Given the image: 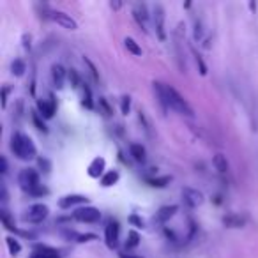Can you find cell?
<instances>
[{"label": "cell", "instance_id": "6da1fadb", "mask_svg": "<svg viewBox=\"0 0 258 258\" xmlns=\"http://www.w3.org/2000/svg\"><path fill=\"white\" fill-rule=\"evenodd\" d=\"M11 151L22 161H30L37 154V149L34 145V142L30 140V137H27L23 133H15L11 137Z\"/></svg>", "mask_w": 258, "mask_h": 258}, {"label": "cell", "instance_id": "7a4b0ae2", "mask_svg": "<svg viewBox=\"0 0 258 258\" xmlns=\"http://www.w3.org/2000/svg\"><path fill=\"white\" fill-rule=\"evenodd\" d=\"M18 182L22 186L23 191H27L32 197H43V195H48V189L41 184L39 180V173L34 168H25L20 172L18 175Z\"/></svg>", "mask_w": 258, "mask_h": 258}, {"label": "cell", "instance_id": "3957f363", "mask_svg": "<svg viewBox=\"0 0 258 258\" xmlns=\"http://www.w3.org/2000/svg\"><path fill=\"white\" fill-rule=\"evenodd\" d=\"M166 92H168V103H170V108H172V110L179 111L180 115H186V117H193L195 115L193 108L189 106V103H187V101L184 99L173 87L166 85Z\"/></svg>", "mask_w": 258, "mask_h": 258}, {"label": "cell", "instance_id": "277c9868", "mask_svg": "<svg viewBox=\"0 0 258 258\" xmlns=\"http://www.w3.org/2000/svg\"><path fill=\"white\" fill-rule=\"evenodd\" d=\"M73 218L80 223H97L101 219V212L97 211L96 207H90V205H85V207H78L75 212H73Z\"/></svg>", "mask_w": 258, "mask_h": 258}, {"label": "cell", "instance_id": "5b68a950", "mask_svg": "<svg viewBox=\"0 0 258 258\" xmlns=\"http://www.w3.org/2000/svg\"><path fill=\"white\" fill-rule=\"evenodd\" d=\"M48 214H50V209H48V205L36 204V205H32L29 211H27V214L23 216V219H25L27 223H34V225H37V223H43L44 219L48 218Z\"/></svg>", "mask_w": 258, "mask_h": 258}, {"label": "cell", "instance_id": "8992f818", "mask_svg": "<svg viewBox=\"0 0 258 258\" xmlns=\"http://www.w3.org/2000/svg\"><path fill=\"white\" fill-rule=\"evenodd\" d=\"M152 20H154V29L156 34L161 41H166V29H165V9H163L161 4H154V11H152Z\"/></svg>", "mask_w": 258, "mask_h": 258}, {"label": "cell", "instance_id": "52a82bcc", "mask_svg": "<svg viewBox=\"0 0 258 258\" xmlns=\"http://www.w3.org/2000/svg\"><path fill=\"white\" fill-rule=\"evenodd\" d=\"M30 258H64V253L57 247L46 246V244H36Z\"/></svg>", "mask_w": 258, "mask_h": 258}, {"label": "cell", "instance_id": "ba28073f", "mask_svg": "<svg viewBox=\"0 0 258 258\" xmlns=\"http://www.w3.org/2000/svg\"><path fill=\"white\" fill-rule=\"evenodd\" d=\"M118 232H120V226H118V223L115 221V219H110V221L106 223V226H104V240H106V246L110 247V249L117 247Z\"/></svg>", "mask_w": 258, "mask_h": 258}, {"label": "cell", "instance_id": "9c48e42d", "mask_svg": "<svg viewBox=\"0 0 258 258\" xmlns=\"http://www.w3.org/2000/svg\"><path fill=\"white\" fill-rule=\"evenodd\" d=\"M180 193H182V200L187 207L195 209V207H198V205L204 204V195H202L198 189H193V187H182Z\"/></svg>", "mask_w": 258, "mask_h": 258}, {"label": "cell", "instance_id": "30bf717a", "mask_svg": "<svg viewBox=\"0 0 258 258\" xmlns=\"http://www.w3.org/2000/svg\"><path fill=\"white\" fill-rule=\"evenodd\" d=\"M37 111L41 113L43 118H51L57 111V103H55L53 94H50L48 99H39L37 101Z\"/></svg>", "mask_w": 258, "mask_h": 258}, {"label": "cell", "instance_id": "8fae6325", "mask_svg": "<svg viewBox=\"0 0 258 258\" xmlns=\"http://www.w3.org/2000/svg\"><path fill=\"white\" fill-rule=\"evenodd\" d=\"M48 18L53 20L55 23H58V25L64 27V29H68V30H76V29H78V23H76L71 16L66 15V13H62V11H50Z\"/></svg>", "mask_w": 258, "mask_h": 258}, {"label": "cell", "instance_id": "7c38bea8", "mask_svg": "<svg viewBox=\"0 0 258 258\" xmlns=\"http://www.w3.org/2000/svg\"><path fill=\"white\" fill-rule=\"evenodd\" d=\"M152 89H154V94L158 97L159 104H161L163 111H168L170 108V103H168V92H166V85L161 82H154L152 83Z\"/></svg>", "mask_w": 258, "mask_h": 258}, {"label": "cell", "instance_id": "4fadbf2b", "mask_svg": "<svg viewBox=\"0 0 258 258\" xmlns=\"http://www.w3.org/2000/svg\"><path fill=\"white\" fill-rule=\"evenodd\" d=\"M89 202V198L83 197V195H68V197H62L58 200V207L60 209H71L75 205H83Z\"/></svg>", "mask_w": 258, "mask_h": 258}, {"label": "cell", "instance_id": "5bb4252c", "mask_svg": "<svg viewBox=\"0 0 258 258\" xmlns=\"http://www.w3.org/2000/svg\"><path fill=\"white\" fill-rule=\"evenodd\" d=\"M133 16H135V20H137V23L142 27V29L147 32V20H149V11H147V6L145 4H135V8H133Z\"/></svg>", "mask_w": 258, "mask_h": 258}, {"label": "cell", "instance_id": "9a60e30c", "mask_svg": "<svg viewBox=\"0 0 258 258\" xmlns=\"http://www.w3.org/2000/svg\"><path fill=\"white\" fill-rule=\"evenodd\" d=\"M104 166H106L104 158H94L92 163L89 165L87 173H89V177H92V179H99L101 175H104Z\"/></svg>", "mask_w": 258, "mask_h": 258}, {"label": "cell", "instance_id": "2e32d148", "mask_svg": "<svg viewBox=\"0 0 258 258\" xmlns=\"http://www.w3.org/2000/svg\"><path fill=\"white\" fill-rule=\"evenodd\" d=\"M66 76H68V73H66V69L62 68L60 64L51 66V80H53V83H55L57 89H62V87H64Z\"/></svg>", "mask_w": 258, "mask_h": 258}, {"label": "cell", "instance_id": "e0dca14e", "mask_svg": "<svg viewBox=\"0 0 258 258\" xmlns=\"http://www.w3.org/2000/svg\"><path fill=\"white\" fill-rule=\"evenodd\" d=\"M177 211H179V207H177V205H165V207L159 209V212L156 214V219H158L159 223H166V221H170L173 216H175Z\"/></svg>", "mask_w": 258, "mask_h": 258}, {"label": "cell", "instance_id": "ac0fdd59", "mask_svg": "<svg viewBox=\"0 0 258 258\" xmlns=\"http://www.w3.org/2000/svg\"><path fill=\"white\" fill-rule=\"evenodd\" d=\"M129 152H131L135 161L138 163H145V159H147V152H145V147L142 144H131L129 145Z\"/></svg>", "mask_w": 258, "mask_h": 258}, {"label": "cell", "instance_id": "d6986e66", "mask_svg": "<svg viewBox=\"0 0 258 258\" xmlns=\"http://www.w3.org/2000/svg\"><path fill=\"white\" fill-rule=\"evenodd\" d=\"M212 165H214V168L218 170L219 173H226L230 168L228 165V159H226L225 154H216L214 159H212Z\"/></svg>", "mask_w": 258, "mask_h": 258}, {"label": "cell", "instance_id": "ffe728a7", "mask_svg": "<svg viewBox=\"0 0 258 258\" xmlns=\"http://www.w3.org/2000/svg\"><path fill=\"white\" fill-rule=\"evenodd\" d=\"M118 172L117 170H110V172H106L103 177H101V184H103L104 187H110V186H113V184H117V180H118Z\"/></svg>", "mask_w": 258, "mask_h": 258}, {"label": "cell", "instance_id": "44dd1931", "mask_svg": "<svg viewBox=\"0 0 258 258\" xmlns=\"http://www.w3.org/2000/svg\"><path fill=\"white\" fill-rule=\"evenodd\" d=\"M124 46H125V50H127L129 53H133L135 57H140V55H142L140 44H138L137 41L133 39V37H125V39H124Z\"/></svg>", "mask_w": 258, "mask_h": 258}, {"label": "cell", "instance_id": "7402d4cb", "mask_svg": "<svg viewBox=\"0 0 258 258\" xmlns=\"http://www.w3.org/2000/svg\"><path fill=\"white\" fill-rule=\"evenodd\" d=\"M30 117H32L34 125H36V127L39 129V131H43V133H48V125H46V122H44V118L41 117L39 111L32 110V113H30Z\"/></svg>", "mask_w": 258, "mask_h": 258}, {"label": "cell", "instance_id": "603a6c76", "mask_svg": "<svg viewBox=\"0 0 258 258\" xmlns=\"http://www.w3.org/2000/svg\"><path fill=\"white\" fill-rule=\"evenodd\" d=\"M170 180H172V177L170 175H165V177H152V179H147V184L152 187H165L170 184Z\"/></svg>", "mask_w": 258, "mask_h": 258}, {"label": "cell", "instance_id": "cb8c5ba5", "mask_svg": "<svg viewBox=\"0 0 258 258\" xmlns=\"http://www.w3.org/2000/svg\"><path fill=\"white\" fill-rule=\"evenodd\" d=\"M83 106H87L89 110H92L94 108V99H92V90H90V87L87 85V83H83V99H82Z\"/></svg>", "mask_w": 258, "mask_h": 258}, {"label": "cell", "instance_id": "d4e9b609", "mask_svg": "<svg viewBox=\"0 0 258 258\" xmlns=\"http://www.w3.org/2000/svg\"><path fill=\"white\" fill-rule=\"evenodd\" d=\"M25 71H27V66H25V62L22 60V58H16V60H13V64H11V73L15 76H23L25 75Z\"/></svg>", "mask_w": 258, "mask_h": 258}, {"label": "cell", "instance_id": "484cf974", "mask_svg": "<svg viewBox=\"0 0 258 258\" xmlns=\"http://www.w3.org/2000/svg\"><path fill=\"white\" fill-rule=\"evenodd\" d=\"M223 223L226 226H230V228H240L244 225V218H240V216H226V218H223Z\"/></svg>", "mask_w": 258, "mask_h": 258}, {"label": "cell", "instance_id": "4316f807", "mask_svg": "<svg viewBox=\"0 0 258 258\" xmlns=\"http://www.w3.org/2000/svg\"><path fill=\"white\" fill-rule=\"evenodd\" d=\"M138 244H140V235H138V232H135V230L127 232V239H125V247H127V249H131V247H137Z\"/></svg>", "mask_w": 258, "mask_h": 258}, {"label": "cell", "instance_id": "83f0119b", "mask_svg": "<svg viewBox=\"0 0 258 258\" xmlns=\"http://www.w3.org/2000/svg\"><path fill=\"white\" fill-rule=\"evenodd\" d=\"M6 242H8L9 253H11L13 256H16V254H20V251H22V244H20L18 240L15 239V237H8V239H6Z\"/></svg>", "mask_w": 258, "mask_h": 258}, {"label": "cell", "instance_id": "f1b7e54d", "mask_svg": "<svg viewBox=\"0 0 258 258\" xmlns=\"http://www.w3.org/2000/svg\"><path fill=\"white\" fill-rule=\"evenodd\" d=\"M97 103H99V110L103 111L104 117H111V113H113V110H111L110 103H108V101L104 99V97H99V99H97Z\"/></svg>", "mask_w": 258, "mask_h": 258}, {"label": "cell", "instance_id": "f546056e", "mask_svg": "<svg viewBox=\"0 0 258 258\" xmlns=\"http://www.w3.org/2000/svg\"><path fill=\"white\" fill-rule=\"evenodd\" d=\"M193 55H195V60H197L198 69H200V75H202V76H205V75H207V66H205L204 58H202V55H200V53H197V50H195V48H193Z\"/></svg>", "mask_w": 258, "mask_h": 258}, {"label": "cell", "instance_id": "4dcf8cb0", "mask_svg": "<svg viewBox=\"0 0 258 258\" xmlns=\"http://www.w3.org/2000/svg\"><path fill=\"white\" fill-rule=\"evenodd\" d=\"M129 110H131V97L129 96H122V101H120V111L124 115L129 113Z\"/></svg>", "mask_w": 258, "mask_h": 258}, {"label": "cell", "instance_id": "1f68e13d", "mask_svg": "<svg viewBox=\"0 0 258 258\" xmlns=\"http://www.w3.org/2000/svg\"><path fill=\"white\" fill-rule=\"evenodd\" d=\"M37 165H39V168L43 170L44 173H50V170H51V163L48 161V159L39 158V159H37Z\"/></svg>", "mask_w": 258, "mask_h": 258}, {"label": "cell", "instance_id": "d6a6232c", "mask_svg": "<svg viewBox=\"0 0 258 258\" xmlns=\"http://www.w3.org/2000/svg\"><path fill=\"white\" fill-rule=\"evenodd\" d=\"M83 60H85V64L89 66V69H90V75H92L94 82H96V83H99V75H97V69H96V66H94L92 62L89 60V58H83Z\"/></svg>", "mask_w": 258, "mask_h": 258}, {"label": "cell", "instance_id": "836d02e7", "mask_svg": "<svg viewBox=\"0 0 258 258\" xmlns=\"http://www.w3.org/2000/svg\"><path fill=\"white\" fill-rule=\"evenodd\" d=\"M68 76H69V80H71V85L76 89V87L80 85V76H78V73H76L75 69H69Z\"/></svg>", "mask_w": 258, "mask_h": 258}, {"label": "cell", "instance_id": "e575fe53", "mask_svg": "<svg viewBox=\"0 0 258 258\" xmlns=\"http://www.w3.org/2000/svg\"><path fill=\"white\" fill-rule=\"evenodd\" d=\"M129 223H131V225H135L137 228H144V219L138 218L137 214H131V216H129Z\"/></svg>", "mask_w": 258, "mask_h": 258}, {"label": "cell", "instance_id": "d590c367", "mask_svg": "<svg viewBox=\"0 0 258 258\" xmlns=\"http://www.w3.org/2000/svg\"><path fill=\"white\" fill-rule=\"evenodd\" d=\"M9 92H11V87H8V85L2 87V108H8V97H9Z\"/></svg>", "mask_w": 258, "mask_h": 258}, {"label": "cell", "instance_id": "8d00e7d4", "mask_svg": "<svg viewBox=\"0 0 258 258\" xmlns=\"http://www.w3.org/2000/svg\"><path fill=\"white\" fill-rule=\"evenodd\" d=\"M97 239L94 233H85V235H76V242H87V240H94Z\"/></svg>", "mask_w": 258, "mask_h": 258}, {"label": "cell", "instance_id": "74e56055", "mask_svg": "<svg viewBox=\"0 0 258 258\" xmlns=\"http://www.w3.org/2000/svg\"><path fill=\"white\" fill-rule=\"evenodd\" d=\"M0 172L8 173V159H6L4 156H0Z\"/></svg>", "mask_w": 258, "mask_h": 258}, {"label": "cell", "instance_id": "f35d334b", "mask_svg": "<svg viewBox=\"0 0 258 258\" xmlns=\"http://www.w3.org/2000/svg\"><path fill=\"white\" fill-rule=\"evenodd\" d=\"M0 191H2V202H8V187H6V184L0 186Z\"/></svg>", "mask_w": 258, "mask_h": 258}, {"label": "cell", "instance_id": "ab89813d", "mask_svg": "<svg viewBox=\"0 0 258 258\" xmlns=\"http://www.w3.org/2000/svg\"><path fill=\"white\" fill-rule=\"evenodd\" d=\"M110 8H111V9H115V11H118V9L122 8V2H117V0H111V2H110Z\"/></svg>", "mask_w": 258, "mask_h": 258}, {"label": "cell", "instance_id": "60d3db41", "mask_svg": "<svg viewBox=\"0 0 258 258\" xmlns=\"http://www.w3.org/2000/svg\"><path fill=\"white\" fill-rule=\"evenodd\" d=\"M118 258H142L138 254H127V253H118Z\"/></svg>", "mask_w": 258, "mask_h": 258}, {"label": "cell", "instance_id": "b9f144b4", "mask_svg": "<svg viewBox=\"0 0 258 258\" xmlns=\"http://www.w3.org/2000/svg\"><path fill=\"white\" fill-rule=\"evenodd\" d=\"M256 2H249V9H251V11H256Z\"/></svg>", "mask_w": 258, "mask_h": 258}, {"label": "cell", "instance_id": "7bdbcfd3", "mask_svg": "<svg viewBox=\"0 0 258 258\" xmlns=\"http://www.w3.org/2000/svg\"><path fill=\"white\" fill-rule=\"evenodd\" d=\"M23 39H25V41H27V39H29V41H30V37H29V36H25V37H23ZM23 46H25V48H27V50H29V48H30V43L23 44Z\"/></svg>", "mask_w": 258, "mask_h": 258}]
</instances>
